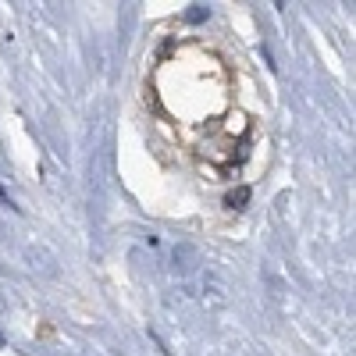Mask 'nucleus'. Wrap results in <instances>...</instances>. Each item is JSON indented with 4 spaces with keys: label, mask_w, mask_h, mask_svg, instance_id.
<instances>
[{
    "label": "nucleus",
    "mask_w": 356,
    "mask_h": 356,
    "mask_svg": "<svg viewBox=\"0 0 356 356\" xmlns=\"http://www.w3.org/2000/svg\"><path fill=\"white\" fill-rule=\"evenodd\" d=\"M246 203H250V186H239L225 196V207H232V211H243Z\"/></svg>",
    "instance_id": "1"
},
{
    "label": "nucleus",
    "mask_w": 356,
    "mask_h": 356,
    "mask_svg": "<svg viewBox=\"0 0 356 356\" xmlns=\"http://www.w3.org/2000/svg\"><path fill=\"white\" fill-rule=\"evenodd\" d=\"M203 18H207V11H203V8H196V11H189V15H186V22H203Z\"/></svg>",
    "instance_id": "2"
},
{
    "label": "nucleus",
    "mask_w": 356,
    "mask_h": 356,
    "mask_svg": "<svg viewBox=\"0 0 356 356\" xmlns=\"http://www.w3.org/2000/svg\"><path fill=\"white\" fill-rule=\"evenodd\" d=\"M0 346H4V335H0Z\"/></svg>",
    "instance_id": "3"
}]
</instances>
